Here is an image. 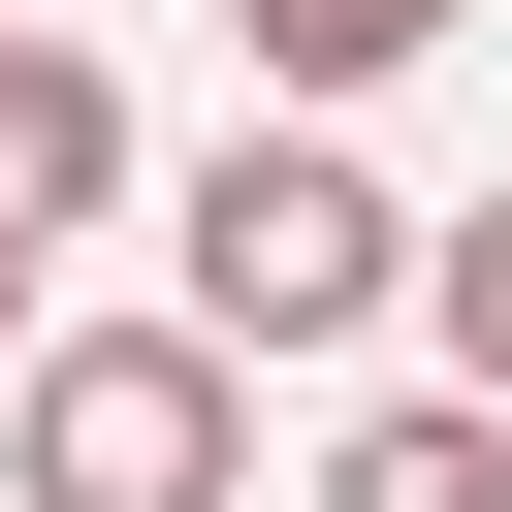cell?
I'll use <instances>...</instances> for the list:
<instances>
[{"instance_id": "cell-1", "label": "cell", "mask_w": 512, "mask_h": 512, "mask_svg": "<svg viewBox=\"0 0 512 512\" xmlns=\"http://www.w3.org/2000/svg\"><path fill=\"white\" fill-rule=\"evenodd\" d=\"M256 480V352L160 288V320H32L0 384V512H224Z\"/></svg>"}, {"instance_id": "cell-2", "label": "cell", "mask_w": 512, "mask_h": 512, "mask_svg": "<svg viewBox=\"0 0 512 512\" xmlns=\"http://www.w3.org/2000/svg\"><path fill=\"white\" fill-rule=\"evenodd\" d=\"M160 288H192L224 352H352V320L416 288V192H384L352 128H288V96H256V128L192 160V256H160Z\"/></svg>"}, {"instance_id": "cell-3", "label": "cell", "mask_w": 512, "mask_h": 512, "mask_svg": "<svg viewBox=\"0 0 512 512\" xmlns=\"http://www.w3.org/2000/svg\"><path fill=\"white\" fill-rule=\"evenodd\" d=\"M0 224H32V256L128 224V64H96V32H0Z\"/></svg>"}, {"instance_id": "cell-4", "label": "cell", "mask_w": 512, "mask_h": 512, "mask_svg": "<svg viewBox=\"0 0 512 512\" xmlns=\"http://www.w3.org/2000/svg\"><path fill=\"white\" fill-rule=\"evenodd\" d=\"M320 512H512V416H480V384H384V416L320 448Z\"/></svg>"}, {"instance_id": "cell-5", "label": "cell", "mask_w": 512, "mask_h": 512, "mask_svg": "<svg viewBox=\"0 0 512 512\" xmlns=\"http://www.w3.org/2000/svg\"><path fill=\"white\" fill-rule=\"evenodd\" d=\"M224 32H256V96H288V128H352V96H384V64H448L480 0H224Z\"/></svg>"}, {"instance_id": "cell-6", "label": "cell", "mask_w": 512, "mask_h": 512, "mask_svg": "<svg viewBox=\"0 0 512 512\" xmlns=\"http://www.w3.org/2000/svg\"><path fill=\"white\" fill-rule=\"evenodd\" d=\"M416 320H448V384L512 416V192H480V224H416Z\"/></svg>"}, {"instance_id": "cell-7", "label": "cell", "mask_w": 512, "mask_h": 512, "mask_svg": "<svg viewBox=\"0 0 512 512\" xmlns=\"http://www.w3.org/2000/svg\"><path fill=\"white\" fill-rule=\"evenodd\" d=\"M0 384H32V224H0Z\"/></svg>"}]
</instances>
